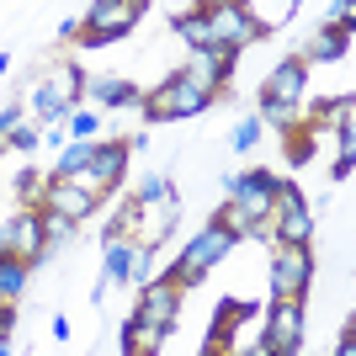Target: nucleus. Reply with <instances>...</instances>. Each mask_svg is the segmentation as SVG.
Listing matches in <instances>:
<instances>
[{
  "mask_svg": "<svg viewBox=\"0 0 356 356\" xmlns=\"http://www.w3.org/2000/svg\"><path fill=\"white\" fill-rule=\"evenodd\" d=\"M27 282H32V266L22 261V255H0V298H22L27 293Z\"/></svg>",
  "mask_w": 356,
  "mask_h": 356,
  "instance_id": "nucleus-19",
  "label": "nucleus"
},
{
  "mask_svg": "<svg viewBox=\"0 0 356 356\" xmlns=\"http://www.w3.org/2000/svg\"><path fill=\"white\" fill-rule=\"evenodd\" d=\"M346 54H351V27H346V22H325L298 59L314 70V64H335V59H346Z\"/></svg>",
  "mask_w": 356,
  "mask_h": 356,
  "instance_id": "nucleus-13",
  "label": "nucleus"
},
{
  "mask_svg": "<svg viewBox=\"0 0 356 356\" xmlns=\"http://www.w3.org/2000/svg\"><path fill=\"white\" fill-rule=\"evenodd\" d=\"M202 6H223V0H202Z\"/></svg>",
  "mask_w": 356,
  "mask_h": 356,
  "instance_id": "nucleus-34",
  "label": "nucleus"
},
{
  "mask_svg": "<svg viewBox=\"0 0 356 356\" xmlns=\"http://www.w3.org/2000/svg\"><path fill=\"white\" fill-rule=\"evenodd\" d=\"M202 11H208V38H213V48H234V54H245L250 43H261V32H255V22L245 16V6H239V0L202 6Z\"/></svg>",
  "mask_w": 356,
  "mask_h": 356,
  "instance_id": "nucleus-10",
  "label": "nucleus"
},
{
  "mask_svg": "<svg viewBox=\"0 0 356 356\" xmlns=\"http://www.w3.org/2000/svg\"><path fill=\"white\" fill-rule=\"evenodd\" d=\"M229 144H234L239 154H245V149H255V144H261V118H245V122L234 128V138H229Z\"/></svg>",
  "mask_w": 356,
  "mask_h": 356,
  "instance_id": "nucleus-26",
  "label": "nucleus"
},
{
  "mask_svg": "<svg viewBox=\"0 0 356 356\" xmlns=\"http://www.w3.org/2000/svg\"><path fill=\"white\" fill-rule=\"evenodd\" d=\"M90 149H96V138H70L59 154V165H54V176H74V170H86L90 165Z\"/></svg>",
  "mask_w": 356,
  "mask_h": 356,
  "instance_id": "nucleus-21",
  "label": "nucleus"
},
{
  "mask_svg": "<svg viewBox=\"0 0 356 356\" xmlns=\"http://www.w3.org/2000/svg\"><path fill=\"white\" fill-rule=\"evenodd\" d=\"M218 102V90L202 86V80H192L186 70H170L154 90H144L138 96V106H144V122H186V118H202L208 106Z\"/></svg>",
  "mask_w": 356,
  "mask_h": 356,
  "instance_id": "nucleus-1",
  "label": "nucleus"
},
{
  "mask_svg": "<svg viewBox=\"0 0 356 356\" xmlns=\"http://www.w3.org/2000/svg\"><path fill=\"white\" fill-rule=\"evenodd\" d=\"M170 32L181 38V48H186V54H197V48H213V38H208V11H186V16H176V22H170Z\"/></svg>",
  "mask_w": 356,
  "mask_h": 356,
  "instance_id": "nucleus-18",
  "label": "nucleus"
},
{
  "mask_svg": "<svg viewBox=\"0 0 356 356\" xmlns=\"http://www.w3.org/2000/svg\"><path fill=\"white\" fill-rule=\"evenodd\" d=\"M74 32H80V22H74V16H64V22H59V38H64V43H74Z\"/></svg>",
  "mask_w": 356,
  "mask_h": 356,
  "instance_id": "nucleus-33",
  "label": "nucleus"
},
{
  "mask_svg": "<svg viewBox=\"0 0 356 356\" xmlns=\"http://www.w3.org/2000/svg\"><path fill=\"white\" fill-rule=\"evenodd\" d=\"M223 186H229L234 213L250 223V239H266V218H271V208H277L282 176H271V170H239V176H229Z\"/></svg>",
  "mask_w": 356,
  "mask_h": 356,
  "instance_id": "nucleus-4",
  "label": "nucleus"
},
{
  "mask_svg": "<svg viewBox=\"0 0 356 356\" xmlns=\"http://www.w3.org/2000/svg\"><path fill=\"white\" fill-rule=\"evenodd\" d=\"M149 6H160L165 22H176V16H186V11H202V0H149Z\"/></svg>",
  "mask_w": 356,
  "mask_h": 356,
  "instance_id": "nucleus-27",
  "label": "nucleus"
},
{
  "mask_svg": "<svg viewBox=\"0 0 356 356\" xmlns=\"http://www.w3.org/2000/svg\"><path fill=\"white\" fill-rule=\"evenodd\" d=\"M128 138H96V149H90V165L86 170H74L70 181H80L96 202H106V197L122 186V176H128Z\"/></svg>",
  "mask_w": 356,
  "mask_h": 356,
  "instance_id": "nucleus-7",
  "label": "nucleus"
},
{
  "mask_svg": "<svg viewBox=\"0 0 356 356\" xmlns=\"http://www.w3.org/2000/svg\"><path fill=\"white\" fill-rule=\"evenodd\" d=\"M314 282V250L309 245H277L271 255V298H303Z\"/></svg>",
  "mask_w": 356,
  "mask_h": 356,
  "instance_id": "nucleus-9",
  "label": "nucleus"
},
{
  "mask_svg": "<svg viewBox=\"0 0 356 356\" xmlns=\"http://www.w3.org/2000/svg\"><path fill=\"white\" fill-rule=\"evenodd\" d=\"M86 96H90V106H138L144 90L128 74H86Z\"/></svg>",
  "mask_w": 356,
  "mask_h": 356,
  "instance_id": "nucleus-15",
  "label": "nucleus"
},
{
  "mask_svg": "<svg viewBox=\"0 0 356 356\" xmlns=\"http://www.w3.org/2000/svg\"><path fill=\"white\" fill-rule=\"evenodd\" d=\"M6 144H11V149H38V144H43V122H27V118H22V122L11 128V138H6Z\"/></svg>",
  "mask_w": 356,
  "mask_h": 356,
  "instance_id": "nucleus-25",
  "label": "nucleus"
},
{
  "mask_svg": "<svg viewBox=\"0 0 356 356\" xmlns=\"http://www.w3.org/2000/svg\"><path fill=\"white\" fill-rule=\"evenodd\" d=\"M234 245H239V234H234V229H223V223L213 218L208 229H202V234L186 245V250H176V261L165 266V277H170L181 293H197V287L208 282V271L218 266V261L234 250Z\"/></svg>",
  "mask_w": 356,
  "mask_h": 356,
  "instance_id": "nucleus-2",
  "label": "nucleus"
},
{
  "mask_svg": "<svg viewBox=\"0 0 356 356\" xmlns=\"http://www.w3.org/2000/svg\"><path fill=\"white\" fill-rule=\"evenodd\" d=\"M303 90H309V64L298 59H282L277 70L261 80V96H271V102H303Z\"/></svg>",
  "mask_w": 356,
  "mask_h": 356,
  "instance_id": "nucleus-14",
  "label": "nucleus"
},
{
  "mask_svg": "<svg viewBox=\"0 0 356 356\" xmlns=\"http://www.w3.org/2000/svg\"><path fill=\"white\" fill-rule=\"evenodd\" d=\"M134 245H138V239H128V234H122V239H106V255H102V277H106L112 287L134 277Z\"/></svg>",
  "mask_w": 356,
  "mask_h": 356,
  "instance_id": "nucleus-17",
  "label": "nucleus"
},
{
  "mask_svg": "<svg viewBox=\"0 0 356 356\" xmlns=\"http://www.w3.org/2000/svg\"><path fill=\"white\" fill-rule=\"evenodd\" d=\"M74 229H80V223H74L70 213L43 208V245H48V250H54V245H64V239H74Z\"/></svg>",
  "mask_w": 356,
  "mask_h": 356,
  "instance_id": "nucleus-22",
  "label": "nucleus"
},
{
  "mask_svg": "<svg viewBox=\"0 0 356 356\" xmlns=\"http://www.w3.org/2000/svg\"><path fill=\"white\" fill-rule=\"evenodd\" d=\"M303 351V298H271L266 330L250 341V356H298Z\"/></svg>",
  "mask_w": 356,
  "mask_h": 356,
  "instance_id": "nucleus-6",
  "label": "nucleus"
},
{
  "mask_svg": "<svg viewBox=\"0 0 356 356\" xmlns=\"http://www.w3.org/2000/svg\"><path fill=\"white\" fill-rule=\"evenodd\" d=\"M144 11H149V0H90V11H86V22H80V38H74V43L80 48L118 43V38H128V32L138 27Z\"/></svg>",
  "mask_w": 356,
  "mask_h": 356,
  "instance_id": "nucleus-5",
  "label": "nucleus"
},
{
  "mask_svg": "<svg viewBox=\"0 0 356 356\" xmlns=\"http://www.w3.org/2000/svg\"><path fill=\"white\" fill-rule=\"evenodd\" d=\"M16 192H22V202H38V192H43V181H38V170H22V181H16Z\"/></svg>",
  "mask_w": 356,
  "mask_h": 356,
  "instance_id": "nucleus-28",
  "label": "nucleus"
},
{
  "mask_svg": "<svg viewBox=\"0 0 356 356\" xmlns=\"http://www.w3.org/2000/svg\"><path fill=\"white\" fill-rule=\"evenodd\" d=\"M351 165H356V154H335V165H330V181H346V176H351Z\"/></svg>",
  "mask_w": 356,
  "mask_h": 356,
  "instance_id": "nucleus-30",
  "label": "nucleus"
},
{
  "mask_svg": "<svg viewBox=\"0 0 356 356\" xmlns=\"http://www.w3.org/2000/svg\"><path fill=\"white\" fill-rule=\"evenodd\" d=\"M154 261H160V245H134V277H128V282H149V277H154Z\"/></svg>",
  "mask_w": 356,
  "mask_h": 356,
  "instance_id": "nucleus-24",
  "label": "nucleus"
},
{
  "mask_svg": "<svg viewBox=\"0 0 356 356\" xmlns=\"http://www.w3.org/2000/svg\"><path fill=\"white\" fill-rule=\"evenodd\" d=\"M38 208H54V213H70L74 223H86L90 213L102 208L96 197L80 186V181H70V176H48L43 181V192H38Z\"/></svg>",
  "mask_w": 356,
  "mask_h": 356,
  "instance_id": "nucleus-12",
  "label": "nucleus"
},
{
  "mask_svg": "<svg viewBox=\"0 0 356 356\" xmlns=\"http://www.w3.org/2000/svg\"><path fill=\"white\" fill-rule=\"evenodd\" d=\"M11 325H16V303L0 298V335H11Z\"/></svg>",
  "mask_w": 356,
  "mask_h": 356,
  "instance_id": "nucleus-31",
  "label": "nucleus"
},
{
  "mask_svg": "<svg viewBox=\"0 0 356 356\" xmlns=\"http://www.w3.org/2000/svg\"><path fill=\"white\" fill-rule=\"evenodd\" d=\"M239 6H245V16L255 22V32H261V38H277V32L298 16V6H303V0H239Z\"/></svg>",
  "mask_w": 356,
  "mask_h": 356,
  "instance_id": "nucleus-16",
  "label": "nucleus"
},
{
  "mask_svg": "<svg viewBox=\"0 0 356 356\" xmlns=\"http://www.w3.org/2000/svg\"><path fill=\"white\" fill-rule=\"evenodd\" d=\"M181 287L170 282V277H149V282H138V303H134V319L138 325H154V330H170L181 314Z\"/></svg>",
  "mask_w": 356,
  "mask_h": 356,
  "instance_id": "nucleus-11",
  "label": "nucleus"
},
{
  "mask_svg": "<svg viewBox=\"0 0 356 356\" xmlns=\"http://www.w3.org/2000/svg\"><path fill=\"white\" fill-rule=\"evenodd\" d=\"M0 255H22L32 271L48 266L54 250L43 245V208H38V202H22L11 218L0 223Z\"/></svg>",
  "mask_w": 356,
  "mask_h": 356,
  "instance_id": "nucleus-8",
  "label": "nucleus"
},
{
  "mask_svg": "<svg viewBox=\"0 0 356 356\" xmlns=\"http://www.w3.org/2000/svg\"><path fill=\"white\" fill-rule=\"evenodd\" d=\"M330 22H346V27H351V0H335V6H330Z\"/></svg>",
  "mask_w": 356,
  "mask_h": 356,
  "instance_id": "nucleus-32",
  "label": "nucleus"
},
{
  "mask_svg": "<svg viewBox=\"0 0 356 356\" xmlns=\"http://www.w3.org/2000/svg\"><path fill=\"white\" fill-rule=\"evenodd\" d=\"M22 118H27L22 106H6V112H0V149H6V138H11V128H16Z\"/></svg>",
  "mask_w": 356,
  "mask_h": 356,
  "instance_id": "nucleus-29",
  "label": "nucleus"
},
{
  "mask_svg": "<svg viewBox=\"0 0 356 356\" xmlns=\"http://www.w3.org/2000/svg\"><path fill=\"white\" fill-rule=\"evenodd\" d=\"M255 118H261V128H277V134H287V128H293L303 112H298V102H271V96H261Z\"/></svg>",
  "mask_w": 356,
  "mask_h": 356,
  "instance_id": "nucleus-20",
  "label": "nucleus"
},
{
  "mask_svg": "<svg viewBox=\"0 0 356 356\" xmlns=\"http://www.w3.org/2000/svg\"><path fill=\"white\" fill-rule=\"evenodd\" d=\"M38 80V90H32V118L43 122H59L70 106H80V96H86V70L74 59H59L48 64L43 74H32Z\"/></svg>",
  "mask_w": 356,
  "mask_h": 356,
  "instance_id": "nucleus-3",
  "label": "nucleus"
},
{
  "mask_svg": "<svg viewBox=\"0 0 356 356\" xmlns=\"http://www.w3.org/2000/svg\"><path fill=\"white\" fill-rule=\"evenodd\" d=\"M96 128H102L96 106H70V112H64V134L70 138H96Z\"/></svg>",
  "mask_w": 356,
  "mask_h": 356,
  "instance_id": "nucleus-23",
  "label": "nucleus"
}]
</instances>
